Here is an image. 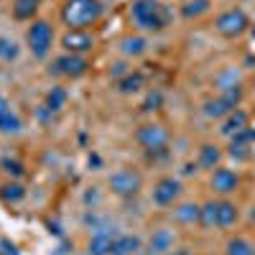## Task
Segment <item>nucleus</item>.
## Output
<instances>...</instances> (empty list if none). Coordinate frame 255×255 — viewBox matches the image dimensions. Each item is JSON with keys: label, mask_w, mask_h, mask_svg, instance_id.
Instances as JSON below:
<instances>
[{"label": "nucleus", "mask_w": 255, "mask_h": 255, "mask_svg": "<svg viewBox=\"0 0 255 255\" xmlns=\"http://www.w3.org/2000/svg\"><path fill=\"white\" fill-rule=\"evenodd\" d=\"M240 222V207L230 197H215L202 204L199 227L204 230H230Z\"/></svg>", "instance_id": "obj_1"}, {"label": "nucleus", "mask_w": 255, "mask_h": 255, "mask_svg": "<svg viewBox=\"0 0 255 255\" xmlns=\"http://www.w3.org/2000/svg\"><path fill=\"white\" fill-rule=\"evenodd\" d=\"M102 0H64L61 23L67 28H90L102 18Z\"/></svg>", "instance_id": "obj_2"}, {"label": "nucleus", "mask_w": 255, "mask_h": 255, "mask_svg": "<svg viewBox=\"0 0 255 255\" xmlns=\"http://www.w3.org/2000/svg\"><path fill=\"white\" fill-rule=\"evenodd\" d=\"M130 20L143 33H161L168 26V13L158 0H133Z\"/></svg>", "instance_id": "obj_3"}, {"label": "nucleus", "mask_w": 255, "mask_h": 255, "mask_svg": "<svg viewBox=\"0 0 255 255\" xmlns=\"http://www.w3.org/2000/svg\"><path fill=\"white\" fill-rule=\"evenodd\" d=\"M240 102H243V84H238V87H230V90H222L217 97L204 100L202 113H204V118H209V120H225L232 110L240 108Z\"/></svg>", "instance_id": "obj_4"}, {"label": "nucleus", "mask_w": 255, "mask_h": 255, "mask_svg": "<svg viewBox=\"0 0 255 255\" xmlns=\"http://www.w3.org/2000/svg\"><path fill=\"white\" fill-rule=\"evenodd\" d=\"M135 143L148 156L166 153L168 143H171V133H168V128L161 125V123H143L135 130Z\"/></svg>", "instance_id": "obj_5"}, {"label": "nucleus", "mask_w": 255, "mask_h": 255, "mask_svg": "<svg viewBox=\"0 0 255 255\" xmlns=\"http://www.w3.org/2000/svg\"><path fill=\"white\" fill-rule=\"evenodd\" d=\"M108 186L118 199H133L143 189V174L138 171V168L123 166V168H118V171H113L108 176Z\"/></svg>", "instance_id": "obj_6"}, {"label": "nucleus", "mask_w": 255, "mask_h": 255, "mask_svg": "<svg viewBox=\"0 0 255 255\" xmlns=\"http://www.w3.org/2000/svg\"><path fill=\"white\" fill-rule=\"evenodd\" d=\"M26 44L36 59H46L51 54V46H54V26L49 20H41V18L31 20V26L26 31Z\"/></svg>", "instance_id": "obj_7"}, {"label": "nucleus", "mask_w": 255, "mask_h": 255, "mask_svg": "<svg viewBox=\"0 0 255 255\" xmlns=\"http://www.w3.org/2000/svg\"><path fill=\"white\" fill-rule=\"evenodd\" d=\"M248 28H250V15H248L240 5L227 8V10H222V13L215 18V31H217L222 38H240Z\"/></svg>", "instance_id": "obj_8"}, {"label": "nucleus", "mask_w": 255, "mask_h": 255, "mask_svg": "<svg viewBox=\"0 0 255 255\" xmlns=\"http://www.w3.org/2000/svg\"><path fill=\"white\" fill-rule=\"evenodd\" d=\"M184 194V184L181 179L176 176H161L156 184H153V191H151V199L156 207H174Z\"/></svg>", "instance_id": "obj_9"}, {"label": "nucleus", "mask_w": 255, "mask_h": 255, "mask_svg": "<svg viewBox=\"0 0 255 255\" xmlns=\"http://www.w3.org/2000/svg\"><path fill=\"white\" fill-rule=\"evenodd\" d=\"M49 72H54L56 77H67V79H79L90 72V61L79 56V54H67L64 51L61 56L54 59V64L49 67Z\"/></svg>", "instance_id": "obj_10"}, {"label": "nucleus", "mask_w": 255, "mask_h": 255, "mask_svg": "<svg viewBox=\"0 0 255 255\" xmlns=\"http://www.w3.org/2000/svg\"><path fill=\"white\" fill-rule=\"evenodd\" d=\"M240 184H243V179H240V174L235 171V168L220 166L209 174V189L215 191L217 197H232L240 189Z\"/></svg>", "instance_id": "obj_11"}, {"label": "nucleus", "mask_w": 255, "mask_h": 255, "mask_svg": "<svg viewBox=\"0 0 255 255\" xmlns=\"http://www.w3.org/2000/svg\"><path fill=\"white\" fill-rule=\"evenodd\" d=\"M61 49L67 51V54L84 56L87 51L95 49V36L87 28H67V33L61 36Z\"/></svg>", "instance_id": "obj_12"}, {"label": "nucleus", "mask_w": 255, "mask_h": 255, "mask_svg": "<svg viewBox=\"0 0 255 255\" xmlns=\"http://www.w3.org/2000/svg\"><path fill=\"white\" fill-rule=\"evenodd\" d=\"M230 140V156H235V158H240V161H245V158H250L253 156V148H255V128L253 125H248L245 130H240V133H235L232 138H227Z\"/></svg>", "instance_id": "obj_13"}, {"label": "nucleus", "mask_w": 255, "mask_h": 255, "mask_svg": "<svg viewBox=\"0 0 255 255\" xmlns=\"http://www.w3.org/2000/svg\"><path fill=\"white\" fill-rule=\"evenodd\" d=\"M115 240H118V232L115 230H97L95 235L87 243V255H113L115 250Z\"/></svg>", "instance_id": "obj_14"}, {"label": "nucleus", "mask_w": 255, "mask_h": 255, "mask_svg": "<svg viewBox=\"0 0 255 255\" xmlns=\"http://www.w3.org/2000/svg\"><path fill=\"white\" fill-rule=\"evenodd\" d=\"M20 128H23V120H20V115L13 110V105L8 102V97L0 95V133L15 135V133H20Z\"/></svg>", "instance_id": "obj_15"}, {"label": "nucleus", "mask_w": 255, "mask_h": 255, "mask_svg": "<svg viewBox=\"0 0 255 255\" xmlns=\"http://www.w3.org/2000/svg\"><path fill=\"white\" fill-rule=\"evenodd\" d=\"M176 248V232L168 230V227H158L153 230L151 240H148V250L156 253V255H168Z\"/></svg>", "instance_id": "obj_16"}, {"label": "nucleus", "mask_w": 255, "mask_h": 255, "mask_svg": "<svg viewBox=\"0 0 255 255\" xmlns=\"http://www.w3.org/2000/svg\"><path fill=\"white\" fill-rule=\"evenodd\" d=\"M225 151L217 143H204L197 153V168H204V171H215V168L222 166Z\"/></svg>", "instance_id": "obj_17"}, {"label": "nucleus", "mask_w": 255, "mask_h": 255, "mask_svg": "<svg viewBox=\"0 0 255 255\" xmlns=\"http://www.w3.org/2000/svg\"><path fill=\"white\" fill-rule=\"evenodd\" d=\"M250 125V115L245 113V110H232L225 120H220V135H225V138H232L235 133H240V130H245V128Z\"/></svg>", "instance_id": "obj_18"}, {"label": "nucleus", "mask_w": 255, "mask_h": 255, "mask_svg": "<svg viewBox=\"0 0 255 255\" xmlns=\"http://www.w3.org/2000/svg\"><path fill=\"white\" fill-rule=\"evenodd\" d=\"M199 217H202V204L186 202V204L174 207V222H176V225H184V227L199 225Z\"/></svg>", "instance_id": "obj_19"}, {"label": "nucleus", "mask_w": 255, "mask_h": 255, "mask_svg": "<svg viewBox=\"0 0 255 255\" xmlns=\"http://www.w3.org/2000/svg\"><path fill=\"white\" fill-rule=\"evenodd\" d=\"M212 10V0H184L179 5V13L184 20H199Z\"/></svg>", "instance_id": "obj_20"}, {"label": "nucleus", "mask_w": 255, "mask_h": 255, "mask_svg": "<svg viewBox=\"0 0 255 255\" xmlns=\"http://www.w3.org/2000/svg\"><path fill=\"white\" fill-rule=\"evenodd\" d=\"M120 51L125 54V56H143L145 51H148V41H145V36H140V33H130V36H125L123 41H120Z\"/></svg>", "instance_id": "obj_21"}, {"label": "nucleus", "mask_w": 255, "mask_h": 255, "mask_svg": "<svg viewBox=\"0 0 255 255\" xmlns=\"http://www.w3.org/2000/svg\"><path fill=\"white\" fill-rule=\"evenodd\" d=\"M67 100H69V92L64 90V87H51L49 95H46V100H44V110H46L49 115L61 113L64 108H67Z\"/></svg>", "instance_id": "obj_22"}, {"label": "nucleus", "mask_w": 255, "mask_h": 255, "mask_svg": "<svg viewBox=\"0 0 255 255\" xmlns=\"http://www.w3.org/2000/svg\"><path fill=\"white\" fill-rule=\"evenodd\" d=\"M225 255H255V243L245 235H235L225 243Z\"/></svg>", "instance_id": "obj_23"}, {"label": "nucleus", "mask_w": 255, "mask_h": 255, "mask_svg": "<svg viewBox=\"0 0 255 255\" xmlns=\"http://www.w3.org/2000/svg\"><path fill=\"white\" fill-rule=\"evenodd\" d=\"M143 87H145V79H143L140 72H128L125 77L118 79V92H120V95H135V92H140Z\"/></svg>", "instance_id": "obj_24"}, {"label": "nucleus", "mask_w": 255, "mask_h": 255, "mask_svg": "<svg viewBox=\"0 0 255 255\" xmlns=\"http://www.w3.org/2000/svg\"><path fill=\"white\" fill-rule=\"evenodd\" d=\"M41 0H13V18L15 20H36Z\"/></svg>", "instance_id": "obj_25"}, {"label": "nucleus", "mask_w": 255, "mask_h": 255, "mask_svg": "<svg viewBox=\"0 0 255 255\" xmlns=\"http://www.w3.org/2000/svg\"><path fill=\"white\" fill-rule=\"evenodd\" d=\"M140 250H143V240L138 235H118L113 253H118V255H135Z\"/></svg>", "instance_id": "obj_26"}, {"label": "nucleus", "mask_w": 255, "mask_h": 255, "mask_svg": "<svg viewBox=\"0 0 255 255\" xmlns=\"http://www.w3.org/2000/svg\"><path fill=\"white\" fill-rule=\"evenodd\" d=\"M18 56H20L18 41L10 38V36H0V61L10 64V61H18Z\"/></svg>", "instance_id": "obj_27"}, {"label": "nucleus", "mask_w": 255, "mask_h": 255, "mask_svg": "<svg viewBox=\"0 0 255 255\" xmlns=\"http://www.w3.org/2000/svg\"><path fill=\"white\" fill-rule=\"evenodd\" d=\"M26 197V186L20 181H8L3 184V189H0V199H3L5 204H15Z\"/></svg>", "instance_id": "obj_28"}, {"label": "nucleus", "mask_w": 255, "mask_h": 255, "mask_svg": "<svg viewBox=\"0 0 255 255\" xmlns=\"http://www.w3.org/2000/svg\"><path fill=\"white\" fill-rule=\"evenodd\" d=\"M0 168H3L8 176H15V179L26 174V171H23V163L15 161V158H3V161H0Z\"/></svg>", "instance_id": "obj_29"}, {"label": "nucleus", "mask_w": 255, "mask_h": 255, "mask_svg": "<svg viewBox=\"0 0 255 255\" xmlns=\"http://www.w3.org/2000/svg\"><path fill=\"white\" fill-rule=\"evenodd\" d=\"M163 102V95L156 90V92H148V97L143 100V110H158Z\"/></svg>", "instance_id": "obj_30"}, {"label": "nucleus", "mask_w": 255, "mask_h": 255, "mask_svg": "<svg viewBox=\"0 0 255 255\" xmlns=\"http://www.w3.org/2000/svg\"><path fill=\"white\" fill-rule=\"evenodd\" d=\"M168 255H197L194 250H191V248H186V245H176L171 253H168Z\"/></svg>", "instance_id": "obj_31"}, {"label": "nucleus", "mask_w": 255, "mask_h": 255, "mask_svg": "<svg viewBox=\"0 0 255 255\" xmlns=\"http://www.w3.org/2000/svg\"><path fill=\"white\" fill-rule=\"evenodd\" d=\"M113 255H118V253H113Z\"/></svg>", "instance_id": "obj_32"}, {"label": "nucleus", "mask_w": 255, "mask_h": 255, "mask_svg": "<svg viewBox=\"0 0 255 255\" xmlns=\"http://www.w3.org/2000/svg\"><path fill=\"white\" fill-rule=\"evenodd\" d=\"M209 255H212V253H209Z\"/></svg>", "instance_id": "obj_33"}]
</instances>
